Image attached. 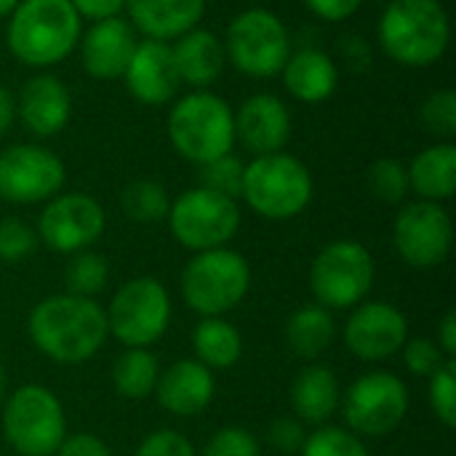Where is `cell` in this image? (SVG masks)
Returning a JSON list of instances; mask_svg holds the SVG:
<instances>
[{
  "mask_svg": "<svg viewBox=\"0 0 456 456\" xmlns=\"http://www.w3.org/2000/svg\"><path fill=\"white\" fill-rule=\"evenodd\" d=\"M436 345L441 347V353H444L446 358H452V361H454V355H456V313L454 310H449V313L441 318Z\"/></svg>",
  "mask_w": 456,
  "mask_h": 456,
  "instance_id": "45",
  "label": "cell"
},
{
  "mask_svg": "<svg viewBox=\"0 0 456 456\" xmlns=\"http://www.w3.org/2000/svg\"><path fill=\"white\" fill-rule=\"evenodd\" d=\"M192 353L206 369L224 371L243 358V337L224 318H203L192 329Z\"/></svg>",
  "mask_w": 456,
  "mask_h": 456,
  "instance_id": "28",
  "label": "cell"
},
{
  "mask_svg": "<svg viewBox=\"0 0 456 456\" xmlns=\"http://www.w3.org/2000/svg\"><path fill=\"white\" fill-rule=\"evenodd\" d=\"M16 115L35 136H56L72 115V96L53 75H35L16 99Z\"/></svg>",
  "mask_w": 456,
  "mask_h": 456,
  "instance_id": "21",
  "label": "cell"
},
{
  "mask_svg": "<svg viewBox=\"0 0 456 456\" xmlns=\"http://www.w3.org/2000/svg\"><path fill=\"white\" fill-rule=\"evenodd\" d=\"M0 428L19 456H53L67 436V417L45 385H21L5 398Z\"/></svg>",
  "mask_w": 456,
  "mask_h": 456,
  "instance_id": "7",
  "label": "cell"
},
{
  "mask_svg": "<svg viewBox=\"0 0 456 456\" xmlns=\"http://www.w3.org/2000/svg\"><path fill=\"white\" fill-rule=\"evenodd\" d=\"M401 353H403V366L409 369V374L422 377V379H430L446 361H452L441 353L436 339H425V337L406 339Z\"/></svg>",
  "mask_w": 456,
  "mask_h": 456,
  "instance_id": "38",
  "label": "cell"
},
{
  "mask_svg": "<svg viewBox=\"0 0 456 456\" xmlns=\"http://www.w3.org/2000/svg\"><path fill=\"white\" fill-rule=\"evenodd\" d=\"M128 94L150 107L166 104L179 91V75L171 53V43L166 40H139L128 67L123 72Z\"/></svg>",
  "mask_w": 456,
  "mask_h": 456,
  "instance_id": "17",
  "label": "cell"
},
{
  "mask_svg": "<svg viewBox=\"0 0 456 456\" xmlns=\"http://www.w3.org/2000/svg\"><path fill=\"white\" fill-rule=\"evenodd\" d=\"M77 43L83 69L96 80H115L123 77L128 67V59L136 48V35L126 19L115 16L94 21Z\"/></svg>",
  "mask_w": 456,
  "mask_h": 456,
  "instance_id": "20",
  "label": "cell"
},
{
  "mask_svg": "<svg viewBox=\"0 0 456 456\" xmlns=\"http://www.w3.org/2000/svg\"><path fill=\"white\" fill-rule=\"evenodd\" d=\"M379 43L401 67L436 64L452 40V21L438 0H390L379 16Z\"/></svg>",
  "mask_w": 456,
  "mask_h": 456,
  "instance_id": "3",
  "label": "cell"
},
{
  "mask_svg": "<svg viewBox=\"0 0 456 456\" xmlns=\"http://www.w3.org/2000/svg\"><path fill=\"white\" fill-rule=\"evenodd\" d=\"M80 21L69 0H19L8 19L5 43L21 64L53 67L75 51Z\"/></svg>",
  "mask_w": 456,
  "mask_h": 456,
  "instance_id": "2",
  "label": "cell"
},
{
  "mask_svg": "<svg viewBox=\"0 0 456 456\" xmlns=\"http://www.w3.org/2000/svg\"><path fill=\"white\" fill-rule=\"evenodd\" d=\"M305 438H307L305 422L291 419V417L275 419V422L270 425V430H267V441H270L278 452H283V454H297V452L302 449Z\"/></svg>",
  "mask_w": 456,
  "mask_h": 456,
  "instance_id": "41",
  "label": "cell"
},
{
  "mask_svg": "<svg viewBox=\"0 0 456 456\" xmlns=\"http://www.w3.org/2000/svg\"><path fill=\"white\" fill-rule=\"evenodd\" d=\"M409 387L393 371H369L358 377L339 398L350 433L366 438H385L395 433L409 414Z\"/></svg>",
  "mask_w": 456,
  "mask_h": 456,
  "instance_id": "12",
  "label": "cell"
},
{
  "mask_svg": "<svg viewBox=\"0 0 456 456\" xmlns=\"http://www.w3.org/2000/svg\"><path fill=\"white\" fill-rule=\"evenodd\" d=\"M337 339V323L331 310L321 305H305L286 321V342L294 355L305 361L321 358Z\"/></svg>",
  "mask_w": 456,
  "mask_h": 456,
  "instance_id": "27",
  "label": "cell"
},
{
  "mask_svg": "<svg viewBox=\"0 0 456 456\" xmlns=\"http://www.w3.org/2000/svg\"><path fill=\"white\" fill-rule=\"evenodd\" d=\"M299 456H371L361 436L345 430L321 425L315 433H310L299 449Z\"/></svg>",
  "mask_w": 456,
  "mask_h": 456,
  "instance_id": "33",
  "label": "cell"
},
{
  "mask_svg": "<svg viewBox=\"0 0 456 456\" xmlns=\"http://www.w3.org/2000/svg\"><path fill=\"white\" fill-rule=\"evenodd\" d=\"M171 147L190 163L203 166L227 152L235 144V112L211 91H192L182 96L168 112Z\"/></svg>",
  "mask_w": 456,
  "mask_h": 456,
  "instance_id": "4",
  "label": "cell"
},
{
  "mask_svg": "<svg viewBox=\"0 0 456 456\" xmlns=\"http://www.w3.org/2000/svg\"><path fill=\"white\" fill-rule=\"evenodd\" d=\"M53 456H112V452L94 433H72V436H64V441L59 444Z\"/></svg>",
  "mask_w": 456,
  "mask_h": 456,
  "instance_id": "42",
  "label": "cell"
},
{
  "mask_svg": "<svg viewBox=\"0 0 456 456\" xmlns=\"http://www.w3.org/2000/svg\"><path fill=\"white\" fill-rule=\"evenodd\" d=\"M37 232L16 219V216H3L0 219V262L5 265H16L24 262L27 256H32L37 251Z\"/></svg>",
  "mask_w": 456,
  "mask_h": 456,
  "instance_id": "36",
  "label": "cell"
},
{
  "mask_svg": "<svg viewBox=\"0 0 456 456\" xmlns=\"http://www.w3.org/2000/svg\"><path fill=\"white\" fill-rule=\"evenodd\" d=\"M27 334L40 355L61 366L91 361L107 342V315L96 299L53 294L40 299L29 318Z\"/></svg>",
  "mask_w": 456,
  "mask_h": 456,
  "instance_id": "1",
  "label": "cell"
},
{
  "mask_svg": "<svg viewBox=\"0 0 456 456\" xmlns=\"http://www.w3.org/2000/svg\"><path fill=\"white\" fill-rule=\"evenodd\" d=\"M419 118L425 123V128L436 136H446L452 139L456 134V94L452 88H441L433 91L419 110Z\"/></svg>",
  "mask_w": 456,
  "mask_h": 456,
  "instance_id": "37",
  "label": "cell"
},
{
  "mask_svg": "<svg viewBox=\"0 0 456 456\" xmlns=\"http://www.w3.org/2000/svg\"><path fill=\"white\" fill-rule=\"evenodd\" d=\"M393 243L398 256L414 270L444 265L454 248V222L444 203H406L393 222Z\"/></svg>",
  "mask_w": 456,
  "mask_h": 456,
  "instance_id": "13",
  "label": "cell"
},
{
  "mask_svg": "<svg viewBox=\"0 0 456 456\" xmlns=\"http://www.w3.org/2000/svg\"><path fill=\"white\" fill-rule=\"evenodd\" d=\"M168 230L179 246L198 251H211L227 246L240 230V206L235 198L222 192L192 187L171 200Z\"/></svg>",
  "mask_w": 456,
  "mask_h": 456,
  "instance_id": "10",
  "label": "cell"
},
{
  "mask_svg": "<svg viewBox=\"0 0 456 456\" xmlns=\"http://www.w3.org/2000/svg\"><path fill=\"white\" fill-rule=\"evenodd\" d=\"M342 339L350 355H355L358 361L379 363L403 350L409 339V321L395 305L366 299L353 307L342 329Z\"/></svg>",
  "mask_w": 456,
  "mask_h": 456,
  "instance_id": "16",
  "label": "cell"
},
{
  "mask_svg": "<svg viewBox=\"0 0 456 456\" xmlns=\"http://www.w3.org/2000/svg\"><path fill=\"white\" fill-rule=\"evenodd\" d=\"M339 398H342V387L337 374L321 363L302 369L291 385V409L297 419L315 428L326 425L337 414Z\"/></svg>",
  "mask_w": 456,
  "mask_h": 456,
  "instance_id": "25",
  "label": "cell"
},
{
  "mask_svg": "<svg viewBox=\"0 0 456 456\" xmlns=\"http://www.w3.org/2000/svg\"><path fill=\"white\" fill-rule=\"evenodd\" d=\"M16 5H19V0H0V19L3 16H11Z\"/></svg>",
  "mask_w": 456,
  "mask_h": 456,
  "instance_id": "47",
  "label": "cell"
},
{
  "mask_svg": "<svg viewBox=\"0 0 456 456\" xmlns=\"http://www.w3.org/2000/svg\"><path fill=\"white\" fill-rule=\"evenodd\" d=\"M406 174L409 190H414L422 200H449L456 190V147L452 142H441L422 150L411 166H406Z\"/></svg>",
  "mask_w": 456,
  "mask_h": 456,
  "instance_id": "26",
  "label": "cell"
},
{
  "mask_svg": "<svg viewBox=\"0 0 456 456\" xmlns=\"http://www.w3.org/2000/svg\"><path fill=\"white\" fill-rule=\"evenodd\" d=\"M160 363L150 347H126L112 363L115 393L126 401H144L155 393Z\"/></svg>",
  "mask_w": 456,
  "mask_h": 456,
  "instance_id": "29",
  "label": "cell"
},
{
  "mask_svg": "<svg viewBox=\"0 0 456 456\" xmlns=\"http://www.w3.org/2000/svg\"><path fill=\"white\" fill-rule=\"evenodd\" d=\"M120 206H123V214H126L131 222L155 224V222H163V219L168 216L171 198H168V192H166V187H163L160 182L136 179V182H131V184L123 190Z\"/></svg>",
  "mask_w": 456,
  "mask_h": 456,
  "instance_id": "30",
  "label": "cell"
},
{
  "mask_svg": "<svg viewBox=\"0 0 456 456\" xmlns=\"http://www.w3.org/2000/svg\"><path fill=\"white\" fill-rule=\"evenodd\" d=\"M214 393H216L214 371L198 363L195 358H184L171 363L166 371H160L152 395L158 398L163 411L190 419L211 406Z\"/></svg>",
  "mask_w": 456,
  "mask_h": 456,
  "instance_id": "19",
  "label": "cell"
},
{
  "mask_svg": "<svg viewBox=\"0 0 456 456\" xmlns=\"http://www.w3.org/2000/svg\"><path fill=\"white\" fill-rule=\"evenodd\" d=\"M235 139H240L254 158L283 152L286 142L291 139L289 107L273 94L248 96L235 112Z\"/></svg>",
  "mask_w": 456,
  "mask_h": 456,
  "instance_id": "18",
  "label": "cell"
},
{
  "mask_svg": "<svg viewBox=\"0 0 456 456\" xmlns=\"http://www.w3.org/2000/svg\"><path fill=\"white\" fill-rule=\"evenodd\" d=\"M200 168V187L206 190H214V192H222L227 198H240V190H243V171H246V163L240 158H235L232 152L211 160V163H203L198 166Z\"/></svg>",
  "mask_w": 456,
  "mask_h": 456,
  "instance_id": "34",
  "label": "cell"
},
{
  "mask_svg": "<svg viewBox=\"0 0 456 456\" xmlns=\"http://www.w3.org/2000/svg\"><path fill=\"white\" fill-rule=\"evenodd\" d=\"M5 398V369H3V363H0V401Z\"/></svg>",
  "mask_w": 456,
  "mask_h": 456,
  "instance_id": "48",
  "label": "cell"
},
{
  "mask_svg": "<svg viewBox=\"0 0 456 456\" xmlns=\"http://www.w3.org/2000/svg\"><path fill=\"white\" fill-rule=\"evenodd\" d=\"M171 53H174L179 83H187L198 91L214 86L227 61L222 40L203 27H192L190 32L179 35L176 43L171 45Z\"/></svg>",
  "mask_w": 456,
  "mask_h": 456,
  "instance_id": "23",
  "label": "cell"
},
{
  "mask_svg": "<svg viewBox=\"0 0 456 456\" xmlns=\"http://www.w3.org/2000/svg\"><path fill=\"white\" fill-rule=\"evenodd\" d=\"M428 403L436 414V419L444 428H456V363L446 361L433 377L428 387Z\"/></svg>",
  "mask_w": 456,
  "mask_h": 456,
  "instance_id": "35",
  "label": "cell"
},
{
  "mask_svg": "<svg viewBox=\"0 0 456 456\" xmlns=\"http://www.w3.org/2000/svg\"><path fill=\"white\" fill-rule=\"evenodd\" d=\"M313 190V174L299 158L289 152H270L246 163L240 198L254 214L273 222H286L310 206Z\"/></svg>",
  "mask_w": 456,
  "mask_h": 456,
  "instance_id": "5",
  "label": "cell"
},
{
  "mask_svg": "<svg viewBox=\"0 0 456 456\" xmlns=\"http://www.w3.org/2000/svg\"><path fill=\"white\" fill-rule=\"evenodd\" d=\"M361 3L363 0H305V5L315 16H321L326 21H345V19H350L361 8Z\"/></svg>",
  "mask_w": 456,
  "mask_h": 456,
  "instance_id": "44",
  "label": "cell"
},
{
  "mask_svg": "<svg viewBox=\"0 0 456 456\" xmlns=\"http://www.w3.org/2000/svg\"><path fill=\"white\" fill-rule=\"evenodd\" d=\"M107 281H110V265L99 251H91V248L72 254V259L64 270L67 294H75V297L94 299L99 291H104Z\"/></svg>",
  "mask_w": 456,
  "mask_h": 456,
  "instance_id": "31",
  "label": "cell"
},
{
  "mask_svg": "<svg viewBox=\"0 0 456 456\" xmlns=\"http://www.w3.org/2000/svg\"><path fill=\"white\" fill-rule=\"evenodd\" d=\"M286 91L305 104H321L326 102L337 86H339V69L334 59L326 51L318 48H302L289 56V61L281 69Z\"/></svg>",
  "mask_w": 456,
  "mask_h": 456,
  "instance_id": "24",
  "label": "cell"
},
{
  "mask_svg": "<svg viewBox=\"0 0 456 456\" xmlns=\"http://www.w3.org/2000/svg\"><path fill=\"white\" fill-rule=\"evenodd\" d=\"M131 27L150 40H176L198 27L206 13V0H126Z\"/></svg>",
  "mask_w": 456,
  "mask_h": 456,
  "instance_id": "22",
  "label": "cell"
},
{
  "mask_svg": "<svg viewBox=\"0 0 456 456\" xmlns=\"http://www.w3.org/2000/svg\"><path fill=\"white\" fill-rule=\"evenodd\" d=\"M374 278V256L358 240H334L323 246L310 265V289L315 305L326 310L358 307L371 294Z\"/></svg>",
  "mask_w": 456,
  "mask_h": 456,
  "instance_id": "8",
  "label": "cell"
},
{
  "mask_svg": "<svg viewBox=\"0 0 456 456\" xmlns=\"http://www.w3.org/2000/svg\"><path fill=\"white\" fill-rule=\"evenodd\" d=\"M13 118H16V99L8 88L0 86V136L13 126Z\"/></svg>",
  "mask_w": 456,
  "mask_h": 456,
  "instance_id": "46",
  "label": "cell"
},
{
  "mask_svg": "<svg viewBox=\"0 0 456 456\" xmlns=\"http://www.w3.org/2000/svg\"><path fill=\"white\" fill-rule=\"evenodd\" d=\"M227 61L251 77H273L291 56L289 29L278 13L267 8H248L238 13L224 37Z\"/></svg>",
  "mask_w": 456,
  "mask_h": 456,
  "instance_id": "11",
  "label": "cell"
},
{
  "mask_svg": "<svg viewBox=\"0 0 456 456\" xmlns=\"http://www.w3.org/2000/svg\"><path fill=\"white\" fill-rule=\"evenodd\" d=\"M67 168L61 158L40 144H13L0 152V198L29 206L61 192Z\"/></svg>",
  "mask_w": 456,
  "mask_h": 456,
  "instance_id": "15",
  "label": "cell"
},
{
  "mask_svg": "<svg viewBox=\"0 0 456 456\" xmlns=\"http://www.w3.org/2000/svg\"><path fill=\"white\" fill-rule=\"evenodd\" d=\"M107 216L96 198L86 192H59L45 200L37 219V240L56 254H77L91 248L104 232Z\"/></svg>",
  "mask_w": 456,
  "mask_h": 456,
  "instance_id": "14",
  "label": "cell"
},
{
  "mask_svg": "<svg viewBox=\"0 0 456 456\" xmlns=\"http://www.w3.org/2000/svg\"><path fill=\"white\" fill-rule=\"evenodd\" d=\"M366 184H369V192L379 200V203H387V206H398L406 200V195L411 192L409 190V174H406V166L395 158H379L369 166L366 171Z\"/></svg>",
  "mask_w": 456,
  "mask_h": 456,
  "instance_id": "32",
  "label": "cell"
},
{
  "mask_svg": "<svg viewBox=\"0 0 456 456\" xmlns=\"http://www.w3.org/2000/svg\"><path fill=\"white\" fill-rule=\"evenodd\" d=\"M134 456H198L195 446L190 444L187 436H182L179 430H155L150 433Z\"/></svg>",
  "mask_w": 456,
  "mask_h": 456,
  "instance_id": "40",
  "label": "cell"
},
{
  "mask_svg": "<svg viewBox=\"0 0 456 456\" xmlns=\"http://www.w3.org/2000/svg\"><path fill=\"white\" fill-rule=\"evenodd\" d=\"M69 3L80 19H91V21L115 19L126 8V0H69Z\"/></svg>",
  "mask_w": 456,
  "mask_h": 456,
  "instance_id": "43",
  "label": "cell"
},
{
  "mask_svg": "<svg viewBox=\"0 0 456 456\" xmlns=\"http://www.w3.org/2000/svg\"><path fill=\"white\" fill-rule=\"evenodd\" d=\"M203 456H262V446L256 436L243 428H222L206 444Z\"/></svg>",
  "mask_w": 456,
  "mask_h": 456,
  "instance_id": "39",
  "label": "cell"
},
{
  "mask_svg": "<svg viewBox=\"0 0 456 456\" xmlns=\"http://www.w3.org/2000/svg\"><path fill=\"white\" fill-rule=\"evenodd\" d=\"M110 337L123 347H152L171 326V294L150 275L123 283L104 310Z\"/></svg>",
  "mask_w": 456,
  "mask_h": 456,
  "instance_id": "9",
  "label": "cell"
},
{
  "mask_svg": "<svg viewBox=\"0 0 456 456\" xmlns=\"http://www.w3.org/2000/svg\"><path fill=\"white\" fill-rule=\"evenodd\" d=\"M251 289V267L243 254L222 246L198 251L182 270L184 305L200 318H224Z\"/></svg>",
  "mask_w": 456,
  "mask_h": 456,
  "instance_id": "6",
  "label": "cell"
}]
</instances>
